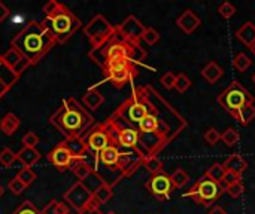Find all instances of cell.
<instances>
[{"mask_svg": "<svg viewBox=\"0 0 255 214\" xmlns=\"http://www.w3.org/2000/svg\"><path fill=\"white\" fill-rule=\"evenodd\" d=\"M121 147H118L115 143H111L109 146H106L99 155H97V164H96V168L94 171L97 173L99 171V165L102 164L103 167L109 168V170H118V164H120V159H121Z\"/></svg>", "mask_w": 255, "mask_h": 214, "instance_id": "16", "label": "cell"}, {"mask_svg": "<svg viewBox=\"0 0 255 214\" xmlns=\"http://www.w3.org/2000/svg\"><path fill=\"white\" fill-rule=\"evenodd\" d=\"M19 125H21V121L18 119V116H16L15 113L9 112V113H6V115L1 118V121H0V131H1L4 136L9 137V136H13V134L18 131Z\"/></svg>", "mask_w": 255, "mask_h": 214, "instance_id": "23", "label": "cell"}, {"mask_svg": "<svg viewBox=\"0 0 255 214\" xmlns=\"http://www.w3.org/2000/svg\"><path fill=\"white\" fill-rule=\"evenodd\" d=\"M106 214H117L115 212H109V213H106Z\"/></svg>", "mask_w": 255, "mask_h": 214, "instance_id": "55", "label": "cell"}, {"mask_svg": "<svg viewBox=\"0 0 255 214\" xmlns=\"http://www.w3.org/2000/svg\"><path fill=\"white\" fill-rule=\"evenodd\" d=\"M146 189L158 200H166L169 198V195L173 191V185H172V179L170 176L164 174V173H158L155 176H152L148 183H146Z\"/></svg>", "mask_w": 255, "mask_h": 214, "instance_id": "14", "label": "cell"}, {"mask_svg": "<svg viewBox=\"0 0 255 214\" xmlns=\"http://www.w3.org/2000/svg\"><path fill=\"white\" fill-rule=\"evenodd\" d=\"M224 70L215 63V61H211L205 66V69L202 70V76L209 82V83H215L218 82V79H221Z\"/></svg>", "mask_w": 255, "mask_h": 214, "instance_id": "29", "label": "cell"}, {"mask_svg": "<svg viewBox=\"0 0 255 214\" xmlns=\"http://www.w3.org/2000/svg\"><path fill=\"white\" fill-rule=\"evenodd\" d=\"M85 143H87L88 150L94 153V165H93V168H96V164H97V155H99V153H100L106 146H109L111 143H114L111 119L108 118L106 121L96 124V125L90 130V133L87 134V137H85Z\"/></svg>", "mask_w": 255, "mask_h": 214, "instance_id": "6", "label": "cell"}, {"mask_svg": "<svg viewBox=\"0 0 255 214\" xmlns=\"http://www.w3.org/2000/svg\"><path fill=\"white\" fill-rule=\"evenodd\" d=\"M12 214H42V210H39L31 201H24Z\"/></svg>", "mask_w": 255, "mask_h": 214, "instance_id": "41", "label": "cell"}, {"mask_svg": "<svg viewBox=\"0 0 255 214\" xmlns=\"http://www.w3.org/2000/svg\"><path fill=\"white\" fill-rule=\"evenodd\" d=\"M69 170L73 173V176L78 179V182H85L88 177H91L94 174L93 165L85 159H75Z\"/></svg>", "mask_w": 255, "mask_h": 214, "instance_id": "21", "label": "cell"}, {"mask_svg": "<svg viewBox=\"0 0 255 214\" xmlns=\"http://www.w3.org/2000/svg\"><path fill=\"white\" fill-rule=\"evenodd\" d=\"M253 80H254V83H255V73H254V76H253Z\"/></svg>", "mask_w": 255, "mask_h": 214, "instance_id": "56", "label": "cell"}, {"mask_svg": "<svg viewBox=\"0 0 255 214\" xmlns=\"http://www.w3.org/2000/svg\"><path fill=\"white\" fill-rule=\"evenodd\" d=\"M224 174H226V168L223 167V164H218V162H215L214 165H211L209 170L206 171V177H208L209 180L218 183V185L223 182Z\"/></svg>", "mask_w": 255, "mask_h": 214, "instance_id": "33", "label": "cell"}, {"mask_svg": "<svg viewBox=\"0 0 255 214\" xmlns=\"http://www.w3.org/2000/svg\"><path fill=\"white\" fill-rule=\"evenodd\" d=\"M218 12L223 18L226 19H230L235 13H236V7L230 3V1H224L220 7H218Z\"/></svg>", "mask_w": 255, "mask_h": 214, "instance_id": "44", "label": "cell"}, {"mask_svg": "<svg viewBox=\"0 0 255 214\" xmlns=\"http://www.w3.org/2000/svg\"><path fill=\"white\" fill-rule=\"evenodd\" d=\"M19 79L18 74H15L1 60L0 55V100L7 94V91L13 86V83Z\"/></svg>", "mask_w": 255, "mask_h": 214, "instance_id": "18", "label": "cell"}, {"mask_svg": "<svg viewBox=\"0 0 255 214\" xmlns=\"http://www.w3.org/2000/svg\"><path fill=\"white\" fill-rule=\"evenodd\" d=\"M170 179H172V185H173V188L181 189V188H184V186L188 183L190 176H188L182 168H178V170L170 176Z\"/></svg>", "mask_w": 255, "mask_h": 214, "instance_id": "35", "label": "cell"}, {"mask_svg": "<svg viewBox=\"0 0 255 214\" xmlns=\"http://www.w3.org/2000/svg\"><path fill=\"white\" fill-rule=\"evenodd\" d=\"M42 158L40 152L36 147H24L16 153V161L21 162L24 168H31L36 162H39Z\"/></svg>", "mask_w": 255, "mask_h": 214, "instance_id": "22", "label": "cell"}, {"mask_svg": "<svg viewBox=\"0 0 255 214\" xmlns=\"http://www.w3.org/2000/svg\"><path fill=\"white\" fill-rule=\"evenodd\" d=\"M139 131L142 133V134H154V133H157V130H158V127H160V122H158V118L155 116V113H148L139 124Z\"/></svg>", "mask_w": 255, "mask_h": 214, "instance_id": "28", "label": "cell"}, {"mask_svg": "<svg viewBox=\"0 0 255 214\" xmlns=\"http://www.w3.org/2000/svg\"><path fill=\"white\" fill-rule=\"evenodd\" d=\"M45 18L40 21L54 36L57 43H66L82 27L81 19L61 1L51 0L42 9Z\"/></svg>", "mask_w": 255, "mask_h": 214, "instance_id": "4", "label": "cell"}, {"mask_svg": "<svg viewBox=\"0 0 255 214\" xmlns=\"http://www.w3.org/2000/svg\"><path fill=\"white\" fill-rule=\"evenodd\" d=\"M93 192V198L100 204H106L111 201V198L114 197V186H111V183H106L105 180L99 183V186H96V189L91 191Z\"/></svg>", "mask_w": 255, "mask_h": 214, "instance_id": "24", "label": "cell"}, {"mask_svg": "<svg viewBox=\"0 0 255 214\" xmlns=\"http://www.w3.org/2000/svg\"><path fill=\"white\" fill-rule=\"evenodd\" d=\"M190 86H191V80H190V77L188 76H185L184 73H179V74H176V82H175V89L178 91V92H185V91H188L190 89Z\"/></svg>", "mask_w": 255, "mask_h": 214, "instance_id": "40", "label": "cell"}, {"mask_svg": "<svg viewBox=\"0 0 255 214\" xmlns=\"http://www.w3.org/2000/svg\"><path fill=\"white\" fill-rule=\"evenodd\" d=\"M7 188H9V191H10L13 195H21V194H24V191L27 189V186H25L16 176L9 182Z\"/></svg>", "mask_w": 255, "mask_h": 214, "instance_id": "43", "label": "cell"}, {"mask_svg": "<svg viewBox=\"0 0 255 214\" xmlns=\"http://www.w3.org/2000/svg\"><path fill=\"white\" fill-rule=\"evenodd\" d=\"M9 15V9L0 1V22H3V19Z\"/></svg>", "mask_w": 255, "mask_h": 214, "instance_id": "50", "label": "cell"}, {"mask_svg": "<svg viewBox=\"0 0 255 214\" xmlns=\"http://www.w3.org/2000/svg\"><path fill=\"white\" fill-rule=\"evenodd\" d=\"M221 140L226 143V146L233 147L235 144H238V143H239V140H241V134H239L236 130H233V128H227V130L221 134Z\"/></svg>", "mask_w": 255, "mask_h": 214, "instance_id": "36", "label": "cell"}, {"mask_svg": "<svg viewBox=\"0 0 255 214\" xmlns=\"http://www.w3.org/2000/svg\"><path fill=\"white\" fill-rule=\"evenodd\" d=\"M221 139V134L218 133V130L217 128H209V130H206V133H205V140H206V143H209V144H217L218 143V140Z\"/></svg>", "mask_w": 255, "mask_h": 214, "instance_id": "47", "label": "cell"}, {"mask_svg": "<svg viewBox=\"0 0 255 214\" xmlns=\"http://www.w3.org/2000/svg\"><path fill=\"white\" fill-rule=\"evenodd\" d=\"M103 73L108 80H111L117 88H121L137 74V70L128 60H115L106 64Z\"/></svg>", "mask_w": 255, "mask_h": 214, "instance_id": "8", "label": "cell"}, {"mask_svg": "<svg viewBox=\"0 0 255 214\" xmlns=\"http://www.w3.org/2000/svg\"><path fill=\"white\" fill-rule=\"evenodd\" d=\"M91 200H93V192L84 182H76L64 194V201L73 210H76V213L87 209V206L90 204Z\"/></svg>", "mask_w": 255, "mask_h": 214, "instance_id": "11", "label": "cell"}, {"mask_svg": "<svg viewBox=\"0 0 255 214\" xmlns=\"http://www.w3.org/2000/svg\"><path fill=\"white\" fill-rule=\"evenodd\" d=\"M244 192V185L242 182H238L232 186H227V194L232 197V198H239Z\"/></svg>", "mask_w": 255, "mask_h": 214, "instance_id": "48", "label": "cell"}, {"mask_svg": "<svg viewBox=\"0 0 255 214\" xmlns=\"http://www.w3.org/2000/svg\"><path fill=\"white\" fill-rule=\"evenodd\" d=\"M145 158L146 156L142 155L140 150L128 149V150L121 153V159H120V164H118V171L121 173V176H131L137 170V167L140 164H143Z\"/></svg>", "mask_w": 255, "mask_h": 214, "instance_id": "15", "label": "cell"}, {"mask_svg": "<svg viewBox=\"0 0 255 214\" xmlns=\"http://www.w3.org/2000/svg\"><path fill=\"white\" fill-rule=\"evenodd\" d=\"M209 214H227V212L223 209V207H220V206H217V207H214L212 210H211V213Z\"/></svg>", "mask_w": 255, "mask_h": 214, "instance_id": "52", "label": "cell"}, {"mask_svg": "<svg viewBox=\"0 0 255 214\" xmlns=\"http://www.w3.org/2000/svg\"><path fill=\"white\" fill-rule=\"evenodd\" d=\"M223 167L226 168V171H230V173H235V174H239L242 176V173L247 170L248 164L247 161L241 156V155H232L226 159V162L223 164Z\"/></svg>", "mask_w": 255, "mask_h": 214, "instance_id": "26", "label": "cell"}, {"mask_svg": "<svg viewBox=\"0 0 255 214\" xmlns=\"http://www.w3.org/2000/svg\"><path fill=\"white\" fill-rule=\"evenodd\" d=\"M37 143H39L37 134H34L33 131H28V133L24 134V137H22V144H24V147H36Z\"/></svg>", "mask_w": 255, "mask_h": 214, "instance_id": "45", "label": "cell"}, {"mask_svg": "<svg viewBox=\"0 0 255 214\" xmlns=\"http://www.w3.org/2000/svg\"><path fill=\"white\" fill-rule=\"evenodd\" d=\"M76 214H103L100 212V209H93V207H87V209H84L82 212H79V213Z\"/></svg>", "mask_w": 255, "mask_h": 214, "instance_id": "51", "label": "cell"}, {"mask_svg": "<svg viewBox=\"0 0 255 214\" xmlns=\"http://www.w3.org/2000/svg\"><path fill=\"white\" fill-rule=\"evenodd\" d=\"M3 195V188H1V185H0V197Z\"/></svg>", "mask_w": 255, "mask_h": 214, "instance_id": "54", "label": "cell"}, {"mask_svg": "<svg viewBox=\"0 0 255 214\" xmlns=\"http://www.w3.org/2000/svg\"><path fill=\"white\" fill-rule=\"evenodd\" d=\"M114 30L115 27L103 15L99 13L84 27V34L88 37L91 48H97L114 33Z\"/></svg>", "mask_w": 255, "mask_h": 214, "instance_id": "9", "label": "cell"}, {"mask_svg": "<svg viewBox=\"0 0 255 214\" xmlns=\"http://www.w3.org/2000/svg\"><path fill=\"white\" fill-rule=\"evenodd\" d=\"M250 51H251V52L255 55V43H253V45L250 46Z\"/></svg>", "mask_w": 255, "mask_h": 214, "instance_id": "53", "label": "cell"}, {"mask_svg": "<svg viewBox=\"0 0 255 214\" xmlns=\"http://www.w3.org/2000/svg\"><path fill=\"white\" fill-rule=\"evenodd\" d=\"M145 51L140 49V45L130 43L124 40L117 30L97 48H91L88 57L103 70L108 63L115 60H128L131 63L140 61L145 58Z\"/></svg>", "mask_w": 255, "mask_h": 214, "instance_id": "3", "label": "cell"}, {"mask_svg": "<svg viewBox=\"0 0 255 214\" xmlns=\"http://www.w3.org/2000/svg\"><path fill=\"white\" fill-rule=\"evenodd\" d=\"M221 192H223V189L218 183L209 180L208 177H203L197 182V185L190 192L185 194V197H193L196 203L209 206L220 198Z\"/></svg>", "mask_w": 255, "mask_h": 214, "instance_id": "10", "label": "cell"}, {"mask_svg": "<svg viewBox=\"0 0 255 214\" xmlns=\"http://www.w3.org/2000/svg\"><path fill=\"white\" fill-rule=\"evenodd\" d=\"M238 182H242V176L230 173V171H226L224 179H223V183H226V186H232V185H235Z\"/></svg>", "mask_w": 255, "mask_h": 214, "instance_id": "49", "label": "cell"}, {"mask_svg": "<svg viewBox=\"0 0 255 214\" xmlns=\"http://www.w3.org/2000/svg\"><path fill=\"white\" fill-rule=\"evenodd\" d=\"M241 124L244 125H248L251 124L255 119V106L254 103H250V104H245L242 109H239L235 115H233Z\"/></svg>", "mask_w": 255, "mask_h": 214, "instance_id": "30", "label": "cell"}, {"mask_svg": "<svg viewBox=\"0 0 255 214\" xmlns=\"http://www.w3.org/2000/svg\"><path fill=\"white\" fill-rule=\"evenodd\" d=\"M46 158H48V161L52 164V167H55L58 171H66V170H69L70 165H72V162L75 161L73 156L70 155V152L67 150V147H66L63 143L57 144V146L46 155Z\"/></svg>", "mask_w": 255, "mask_h": 214, "instance_id": "17", "label": "cell"}, {"mask_svg": "<svg viewBox=\"0 0 255 214\" xmlns=\"http://www.w3.org/2000/svg\"><path fill=\"white\" fill-rule=\"evenodd\" d=\"M143 165H145V168H146L152 176L161 173V170H163V162H161L155 155L146 156L145 161H143Z\"/></svg>", "mask_w": 255, "mask_h": 214, "instance_id": "34", "label": "cell"}, {"mask_svg": "<svg viewBox=\"0 0 255 214\" xmlns=\"http://www.w3.org/2000/svg\"><path fill=\"white\" fill-rule=\"evenodd\" d=\"M236 37L247 46H251L255 43V25L254 22L247 21L238 31H236Z\"/></svg>", "mask_w": 255, "mask_h": 214, "instance_id": "27", "label": "cell"}, {"mask_svg": "<svg viewBox=\"0 0 255 214\" xmlns=\"http://www.w3.org/2000/svg\"><path fill=\"white\" fill-rule=\"evenodd\" d=\"M105 103V97L102 95L100 91H97L96 88H90L82 98V104L90 109V110H97L102 104Z\"/></svg>", "mask_w": 255, "mask_h": 214, "instance_id": "25", "label": "cell"}, {"mask_svg": "<svg viewBox=\"0 0 255 214\" xmlns=\"http://www.w3.org/2000/svg\"><path fill=\"white\" fill-rule=\"evenodd\" d=\"M16 177L28 188L36 179H37V174L31 170V168H21L19 171H18V174H16Z\"/></svg>", "mask_w": 255, "mask_h": 214, "instance_id": "39", "label": "cell"}, {"mask_svg": "<svg viewBox=\"0 0 255 214\" xmlns=\"http://www.w3.org/2000/svg\"><path fill=\"white\" fill-rule=\"evenodd\" d=\"M176 24H178V27H179L185 34H191V33H194V31L199 28V25H200V18H199L191 9H187L181 16H178Z\"/></svg>", "mask_w": 255, "mask_h": 214, "instance_id": "20", "label": "cell"}, {"mask_svg": "<svg viewBox=\"0 0 255 214\" xmlns=\"http://www.w3.org/2000/svg\"><path fill=\"white\" fill-rule=\"evenodd\" d=\"M251 63H253L251 58H250L247 54H244V52L238 54L236 58L233 60V66H235V69L239 70V71H247V70L251 67Z\"/></svg>", "mask_w": 255, "mask_h": 214, "instance_id": "37", "label": "cell"}, {"mask_svg": "<svg viewBox=\"0 0 255 214\" xmlns=\"http://www.w3.org/2000/svg\"><path fill=\"white\" fill-rule=\"evenodd\" d=\"M146 89H136L130 98H127L112 115L118 121L124 119L127 122L139 124L149 113V103L146 100Z\"/></svg>", "mask_w": 255, "mask_h": 214, "instance_id": "5", "label": "cell"}, {"mask_svg": "<svg viewBox=\"0 0 255 214\" xmlns=\"http://www.w3.org/2000/svg\"><path fill=\"white\" fill-rule=\"evenodd\" d=\"M175 82H176V74L173 71H167L166 74L161 76V85L166 89H173L175 88Z\"/></svg>", "mask_w": 255, "mask_h": 214, "instance_id": "46", "label": "cell"}, {"mask_svg": "<svg viewBox=\"0 0 255 214\" xmlns=\"http://www.w3.org/2000/svg\"><path fill=\"white\" fill-rule=\"evenodd\" d=\"M16 161V153L10 149V147H4L1 152H0V165L9 168L12 167V164Z\"/></svg>", "mask_w": 255, "mask_h": 214, "instance_id": "38", "label": "cell"}, {"mask_svg": "<svg viewBox=\"0 0 255 214\" xmlns=\"http://www.w3.org/2000/svg\"><path fill=\"white\" fill-rule=\"evenodd\" d=\"M49 122L64 136V139H85L90 130L96 125L93 115L88 113L75 97L64 98L61 106L51 115Z\"/></svg>", "mask_w": 255, "mask_h": 214, "instance_id": "1", "label": "cell"}, {"mask_svg": "<svg viewBox=\"0 0 255 214\" xmlns=\"http://www.w3.org/2000/svg\"><path fill=\"white\" fill-rule=\"evenodd\" d=\"M146 27H143V24L134 16V15H130L127 16L120 25L115 27L117 33L127 42L130 43H136L139 45V42L142 40V36H143V31H145Z\"/></svg>", "mask_w": 255, "mask_h": 214, "instance_id": "13", "label": "cell"}, {"mask_svg": "<svg viewBox=\"0 0 255 214\" xmlns=\"http://www.w3.org/2000/svg\"><path fill=\"white\" fill-rule=\"evenodd\" d=\"M67 150L70 152V155L73 156V159H85L87 153L90 152L85 143V139L82 137H73V139H64L61 142Z\"/></svg>", "mask_w": 255, "mask_h": 214, "instance_id": "19", "label": "cell"}, {"mask_svg": "<svg viewBox=\"0 0 255 214\" xmlns=\"http://www.w3.org/2000/svg\"><path fill=\"white\" fill-rule=\"evenodd\" d=\"M42 214H70V210L66 204H63L57 200H51L42 209Z\"/></svg>", "mask_w": 255, "mask_h": 214, "instance_id": "31", "label": "cell"}, {"mask_svg": "<svg viewBox=\"0 0 255 214\" xmlns=\"http://www.w3.org/2000/svg\"><path fill=\"white\" fill-rule=\"evenodd\" d=\"M111 124H112V136H114V143L118 147L123 149H136L137 143L140 140V134L137 130L131 128V127H120L118 121L111 116Z\"/></svg>", "mask_w": 255, "mask_h": 214, "instance_id": "12", "label": "cell"}, {"mask_svg": "<svg viewBox=\"0 0 255 214\" xmlns=\"http://www.w3.org/2000/svg\"><path fill=\"white\" fill-rule=\"evenodd\" d=\"M142 40L146 42L148 45H155L160 40V34H158V31L155 28L146 27L145 31H143V36H142Z\"/></svg>", "mask_w": 255, "mask_h": 214, "instance_id": "42", "label": "cell"}, {"mask_svg": "<svg viewBox=\"0 0 255 214\" xmlns=\"http://www.w3.org/2000/svg\"><path fill=\"white\" fill-rule=\"evenodd\" d=\"M218 103L232 115H235L239 109H242L245 104L254 103V97L239 83L233 82L227 89H224L218 95Z\"/></svg>", "mask_w": 255, "mask_h": 214, "instance_id": "7", "label": "cell"}, {"mask_svg": "<svg viewBox=\"0 0 255 214\" xmlns=\"http://www.w3.org/2000/svg\"><path fill=\"white\" fill-rule=\"evenodd\" d=\"M21 58H22V55L16 51V49H13V48H9L4 54H1V60H3V63L13 71V69L16 67V64L21 61Z\"/></svg>", "mask_w": 255, "mask_h": 214, "instance_id": "32", "label": "cell"}, {"mask_svg": "<svg viewBox=\"0 0 255 214\" xmlns=\"http://www.w3.org/2000/svg\"><path fill=\"white\" fill-rule=\"evenodd\" d=\"M51 31L37 21H30L10 42V48L16 49L30 66H36L55 45Z\"/></svg>", "mask_w": 255, "mask_h": 214, "instance_id": "2", "label": "cell"}]
</instances>
